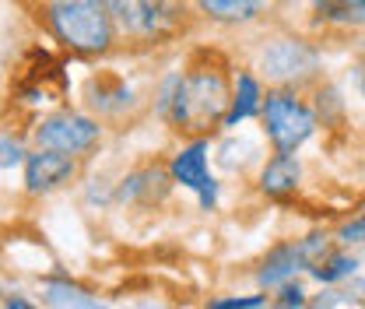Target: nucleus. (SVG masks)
I'll return each mask as SVG.
<instances>
[{
  "mask_svg": "<svg viewBox=\"0 0 365 309\" xmlns=\"http://www.w3.org/2000/svg\"><path fill=\"white\" fill-rule=\"evenodd\" d=\"M232 95L222 71H190L165 81V91L158 98V116H165L176 131L207 133L215 123H225Z\"/></svg>",
  "mask_w": 365,
  "mask_h": 309,
  "instance_id": "nucleus-1",
  "label": "nucleus"
},
{
  "mask_svg": "<svg viewBox=\"0 0 365 309\" xmlns=\"http://www.w3.org/2000/svg\"><path fill=\"white\" fill-rule=\"evenodd\" d=\"M46 25L56 43L81 56H102L116 43L106 0H46Z\"/></svg>",
  "mask_w": 365,
  "mask_h": 309,
  "instance_id": "nucleus-2",
  "label": "nucleus"
},
{
  "mask_svg": "<svg viewBox=\"0 0 365 309\" xmlns=\"http://www.w3.org/2000/svg\"><path fill=\"white\" fill-rule=\"evenodd\" d=\"M260 116H264V131H267L277 155H295L317 131V113L302 98L281 88L264 95Z\"/></svg>",
  "mask_w": 365,
  "mask_h": 309,
  "instance_id": "nucleus-3",
  "label": "nucleus"
},
{
  "mask_svg": "<svg viewBox=\"0 0 365 309\" xmlns=\"http://www.w3.org/2000/svg\"><path fill=\"white\" fill-rule=\"evenodd\" d=\"M98 137H102L98 120H91L85 113H74V109H56V113H49V116H43V120L36 123V131H32V141H36L43 151H60V155H71V158L91 151V148L98 144Z\"/></svg>",
  "mask_w": 365,
  "mask_h": 309,
  "instance_id": "nucleus-4",
  "label": "nucleus"
},
{
  "mask_svg": "<svg viewBox=\"0 0 365 309\" xmlns=\"http://www.w3.org/2000/svg\"><path fill=\"white\" fill-rule=\"evenodd\" d=\"M109 18L116 32L130 39H155L165 32V25L180 14L173 0H106Z\"/></svg>",
  "mask_w": 365,
  "mask_h": 309,
  "instance_id": "nucleus-5",
  "label": "nucleus"
},
{
  "mask_svg": "<svg viewBox=\"0 0 365 309\" xmlns=\"http://www.w3.org/2000/svg\"><path fill=\"white\" fill-rule=\"evenodd\" d=\"M169 176H173V183L193 190L200 197V208H207V211L215 208L218 179L211 176V169H207V137H197V141L182 144L180 151L173 155V162H169Z\"/></svg>",
  "mask_w": 365,
  "mask_h": 309,
  "instance_id": "nucleus-6",
  "label": "nucleus"
},
{
  "mask_svg": "<svg viewBox=\"0 0 365 309\" xmlns=\"http://www.w3.org/2000/svg\"><path fill=\"white\" fill-rule=\"evenodd\" d=\"M78 173V158H71V155H60V151H43V148H36V151H29V158H25V190L29 193H53V190H60L63 183H71Z\"/></svg>",
  "mask_w": 365,
  "mask_h": 309,
  "instance_id": "nucleus-7",
  "label": "nucleus"
},
{
  "mask_svg": "<svg viewBox=\"0 0 365 309\" xmlns=\"http://www.w3.org/2000/svg\"><path fill=\"white\" fill-rule=\"evenodd\" d=\"M313 49L306 43H299V39H284V43H277L271 53H264V67H267V74L274 78H292V74H299V71H309L313 67Z\"/></svg>",
  "mask_w": 365,
  "mask_h": 309,
  "instance_id": "nucleus-8",
  "label": "nucleus"
},
{
  "mask_svg": "<svg viewBox=\"0 0 365 309\" xmlns=\"http://www.w3.org/2000/svg\"><path fill=\"white\" fill-rule=\"evenodd\" d=\"M299 179H302V169H299L295 155H274L260 169V190L267 197H288V193H295Z\"/></svg>",
  "mask_w": 365,
  "mask_h": 309,
  "instance_id": "nucleus-9",
  "label": "nucleus"
},
{
  "mask_svg": "<svg viewBox=\"0 0 365 309\" xmlns=\"http://www.w3.org/2000/svg\"><path fill=\"white\" fill-rule=\"evenodd\" d=\"M260 106H264V91H260V85H257V78H253V74H239L235 91H232V106H228V116H225L222 127H225V131L239 127L242 120L257 116Z\"/></svg>",
  "mask_w": 365,
  "mask_h": 309,
  "instance_id": "nucleus-10",
  "label": "nucleus"
},
{
  "mask_svg": "<svg viewBox=\"0 0 365 309\" xmlns=\"http://www.w3.org/2000/svg\"><path fill=\"white\" fill-rule=\"evenodd\" d=\"M299 264H306V260H302V250L292 246V243H281V246H274L271 253L264 257V264H260V270H257V281L267 285V288H274V285L288 281Z\"/></svg>",
  "mask_w": 365,
  "mask_h": 309,
  "instance_id": "nucleus-11",
  "label": "nucleus"
},
{
  "mask_svg": "<svg viewBox=\"0 0 365 309\" xmlns=\"http://www.w3.org/2000/svg\"><path fill=\"white\" fill-rule=\"evenodd\" d=\"M165 190H169V176L158 166H151V169H137L123 179L120 201H158Z\"/></svg>",
  "mask_w": 365,
  "mask_h": 309,
  "instance_id": "nucleus-12",
  "label": "nucleus"
},
{
  "mask_svg": "<svg viewBox=\"0 0 365 309\" xmlns=\"http://www.w3.org/2000/svg\"><path fill=\"white\" fill-rule=\"evenodd\" d=\"M200 11L211 18V21H225V25H235V21H250L257 18L271 0H197Z\"/></svg>",
  "mask_w": 365,
  "mask_h": 309,
  "instance_id": "nucleus-13",
  "label": "nucleus"
},
{
  "mask_svg": "<svg viewBox=\"0 0 365 309\" xmlns=\"http://www.w3.org/2000/svg\"><path fill=\"white\" fill-rule=\"evenodd\" d=\"M313 14L330 25H365V0H313Z\"/></svg>",
  "mask_w": 365,
  "mask_h": 309,
  "instance_id": "nucleus-14",
  "label": "nucleus"
},
{
  "mask_svg": "<svg viewBox=\"0 0 365 309\" xmlns=\"http://www.w3.org/2000/svg\"><path fill=\"white\" fill-rule=\"evenodd\" d=\"M355 267L359 260L355 257H348V253H330V257H323L319 264H313V278L323 281V285H334V281H341V278H348V274H355Z\"/></svg>",
  "mask_w": 365,
  "mask_h": 309,
  "instance_id": "nucleus-15",
  "label": "nucleus"
},
{
  "mask_svg": "<svg viewBox=\"0 0 365 309\" xmlns=\"http://www.w3.org/2000/svg\"><path fill=\"white\" fill-rule=\"evenodd\" d=\"M29 158V151L21 148V141L14 137V133L0 131V169H14V166H21Z\"/></svg>",
  "mask_w": 365,
  "mask_h": 309,
  "instance_id": "nucleus-16",
  "label": "nucleus"
},
{
  "mask_svg": "<svg viewBox=\"0 0 365 309\" xmlns=\"http://www.w3.org/2000/svg\"><path fill=\"white\" fill-rule=\"evenodd\" d=\"M267 303V295H225V299H215L207 309H260Z\"/></svg>",
  "mask_w": 365,
  "mask_h": 309,
  "instance_id": "nucleus-17",
  "label": "nucleus"
},
{
  "mask_svg": "<svg viewBox=\"0 0 365 309\" xmlns=\"http://www.w3.org/2000/svg\"><path fill=\"white\" fill-rule=\"evenodd\" d=\"M306 306V292L302 285H281V295H277V309H302Z\"/></svg>",
  "mask_w": 365,
  "mask_h": 309,
  "instance_id": "nucleus-18",
  "label": "nucleus"
},
{
  "mask_svg": "<svg viewBox=\"0 0 365 309\" xmlns=\"http://www.w3.org/2000/svg\"><path fill=\"white\" fill-rule=\"evenodd\" d=\"M341 243H365V215H359V218H351L344 228H341Z\"/></svg>",
  "mask_w": 365,
  "mask_h": 309,
  "instance_id": "nucleus-19",
  "label": "nucleus"
},
{
  "mask_svg": "<svg viewBox=\"0 0 365 309\" xmlns=\"http://www.w3.org/2000/svg\"><path fill=\"white\" fill-rule=\"evenodd\" d=\"M7 309H36V306H32V303H25V299H18V295H14V299H7Z\"/></svg>",
  "mask_w": 365,
  "mask_h": 309,
  "instance_id": "nucleus-20",
  "label": "nucleus"
},
{
  "mask_svg": "<svg viewBox=\"0 0 365 309\" xmlns=\"http://www.w3.org/2000/svg\"><path fill=\"white\" fill-rule=\"evenodd\" d=\"M362 91H365V71H362Z\"/></svg>",
  "mask_w": 365,
  "mask_h": 309,
  "instance_id": "nucleus-21",
  "label": "nucleus"
}]
</instances>
